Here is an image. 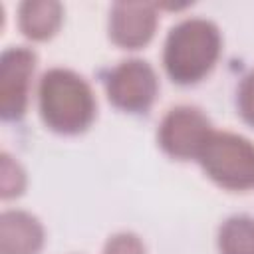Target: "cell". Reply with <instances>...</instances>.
Returning a JSON list of instances; mask_svg holds the SVG:
<instances>
[{
	"label": "cell",
	"mask_w": 254,
	"mask_h": 254,
	"mask_svg": "<svg viewBox=\"0 0 254 254\" xmlns=\"http://www.w3.org/2000/svg\"><path fill=\"white\" fill-rule=\"evenodd\" d=\"M159 14L153 2H115L109 10V40L123 50L147 46L157 30Z\"/></svg>",
	"instance_id": "cell-7"
},
{
	"label": "cell",
	"mask_w": 254,
	"mask_h": 254,
	"mask_svg": "<svg viewBox=\"0 0 254 254\" xmlns=\"http://www.w3.org/2000/svg\"><path fill=\"white\" fill-rule=\"evenodd\" d=\"M222 54V36L206 18H185L175 24L163 46V67L177 85L202 81Z\"/></svg>",
	"instance_id": "cell-2"
},
{
	"label": "cell",
	"mask_w": 254,
	"mask_h": 254,
	"mask_svg": "<svg viewBox=\"0 0 254 254\" xmlns=\"http://www.w3.org/2000/svg\"><path fill=\"white\" fill-rule=\"evenodd\" d=\"M46 230L38 216L26 210H4L0 216V254H40Z\"/></svg>",
	"instance_id": "cell-8"
},
{
	"label": "cell",
	"mask_w": 254,
	"mask_h": 254,
	"mask_svg": "<svg viewBox=\"0 0 254 254\" xmlns=\"http://www.w3.org/2000/svg\"><path fill=\"white\" fill-rule=\"evenodd\" d=\"M220 254H254V218L234 214L226 218L216 236Z\"/></svg>",
	"instance_id": "cell-10"
},
{
	"label": "cell",
	"mask_w": 254,
	"mask_h": 254,
	"mask_svg": "<svg viewBox=\"0 0 254 254\" xmlns=\"http://www.w3.org/2000/svg\"><path fill=\"white\" fill-rule=\"evenodd\" d=\"M212 131V123L202 109L194 105H177L161 119L157 143L163 153L177 161H196Z\"/></svg>",
	"instance_id": "cell-5"
},
{
	"label": "cell",
	"mask_w": 254,
	"mask_h": 254,
	"mask_svg": "<svg viewBox=\"0 0 254 254\" xmlns=\"http://www.w3.org/2000/svg\"><path fill=\"white\" fill-rule=\"evenodd\" d=\"M204 175L226 190L254 189V143L232 131H212L198 155Z\"/></svg>",
	"instance_id": "cell-3"
},
{
	"label": "cell",
	"mask_w": 254,
	"mask_h": 254,
	"mask_svg": "<svg viewBox=\"0 0 254 254\" xmlns=\"http://www.w3.org/2000/svg\"><path fill=\"white\" fill-rule=\"evenodd\" d=\"M0 194L4 200L20 196L26 189V173L18 161L8 153H2V175H0Z\"/></svg>",
	"instance_id": "cell-11"
},
{
	"label": "cell",
	"mask_w": 254,
	"mask_h": 254,
	"mask_svg": "<svg viewBox=\"0 0 254 254\" xmlns=\"http://www.w3.org/2000/svg\"><path fill=\"white\" fill-rule=\"evenodd\" d=\"M38 109L50 131L79 135L95 121L97 99L79 73L67 67H50L38 83Z\"/></svg>",
	"instance_id": "cell-1"
},
{
	"label": "cell",
	"mask_w": 254,
	"mask_h": 254,
	"mask_svg": "<svg viewBox=\"0 0 254 254\" xmlns=\"http://www.w3.org/2000/svg\"><path fill=\"white\" fill-rule=\"evenodd\" d=\"M64 22V6L56 0H26L18 6V28L32 42L52 40Z\"/></svg>",
	"instance_id": "cell-9"
},
{
	"label": "cell",
	"mask_w": 254,
	"mask_h": 254,
	"mask_svg": "<svg viewBox=\"0 0 254 254\" xmlns=\"http://www.w3.org/2000/svg\"><path fill=\"white\" fill-rule=\"evenodd\" d=\"M105 93L109 103L125 113H147L159 95L157 71L145 60H123L109 69Z\"/></svg>",
	"instance_id": "cell-4"
},
{
	"label": "cell",
	"mask_w": 254,
	"mask_h": 254,
	"mask_svg": "<svg viewBox=\"0 0 254 254\" xmlns=\"http://www.w3.org/2000/svg\"><path fill=\"white\" fill-rule=\"evenodd\" d=\"M103 254H145V246L137 234L117 232L105 242Z\"/></svg>",
	"instance_id": "cell-13"
},
{
	"label": "cell",
	"mask_w": 254,
	"mask_h": 254,
	"mask_svg": "<svg viewBox=\"0 0 254 254\" xmlns=\"http://www.w3.org/2000/svg\"><path fill=\"white\" fill-rule=\"evenodd\" d=\"M38 56L28 46H10L0 56V117L20 121L30 105Z\"/></svg>",
	"instance_id": "cell-6"
},
{
	"label": "cell",
	"mask_w": 254,
	"mask_h": 254,
	"mask_svg": "<svg viewBox=\"0 0 254 254\" xmlns=\"http://www.w3.org/2000/svg\"><path fill=\"white\" fill-rule=\"evenodd\" d=\"M236 107L240 117L250 127H254V69L240 79V85L236 89Z\"/></svg>",
	"instance_id": "cell-12"
}]
</instances>
